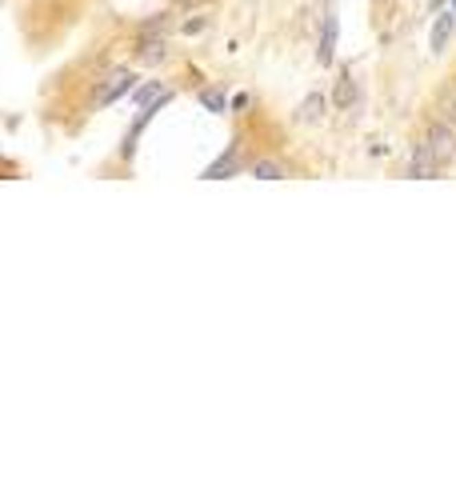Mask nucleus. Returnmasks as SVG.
<instances>
[{"label": "nucleus", "instance_id": "nucleus-1", "mask_svg": "<svg viewBox=\"0 0 456 480\" xmlns=\"http://www.w3.org/2000/svg\"><path fill=\"white\" fill-rule=\"evenodd\" d=\"M424 140H429V148L436 152L440 164H453V160H456V124H453V120H436Z\"/></svg>", "mask_w": 456, "mask_h": 480}, {"label": "nucleus", "instance_id": "nucleus-2", "mask_svg": "<svg viewBox=\"0 0 456 480\" xmlns=\"http://www.w3.org/2000/svg\"><path fill=\"white\" fill-rule=\"evenodd\" d=\"M440 168H444V164L436 160V152L429 148V140L412 148V157H409V176H412V181H433Z\"/></svg>", "mask_w": 456, "mask_h": 480}, {"label": "nucleus", "instance_id": "nucleus-3", "mask_svg": "<svg viewBox=\"0 0 456 480\" xmlns=\"http://www.w3.org/2000/svg\"><path fill=\"white\" fill-rule=\"evenodd\" d=\"M133 89H137V76H133V72H113V76H109V84L100 89L96 100H100V104H113L120 92H133Z\"/></svg>", "mask_w": 456, "mask_h": 480}, {"label": "nucleus", "instance_id": "nucleus-4", "mask_svg": "<svg viewBox=\"0 0 456 480\" xmlns=\"http://www.w3.org/2000/svg\"><path fill=\"white\" fill-rule=\"evenodd\" d=\"M453 28H456V12H440L433 24V52L440 56L444 52V45H448V36H453Z\"/></svg>", "mask_w": 456, "mask_h": 480}, {"label": "nucleus", "instance_id": "nucleus-5", "mask_svg": "<svg viewBox=\"0 0 456 480\" xmlns=\"http://www.w3.org/2000/svg\"><path fill=\"white\" fill-rule=\"evenodd\" d=\"M332 48H337V16H324V36H320V48H317L320 65L332 60Z\"/></svg>", "mask_w": 456, "mask_h": 480}, {"label": "nucleus", "instance_id": "nucleus-6", "mask_svg": "<svg viewBox=\"0 0 456 480\" xmlns=\"http://www.w3.org/2000/svg\"><path fill=\"white\" fill-rule=\"evenodd\" d=\"M164 52H168L164 36H160V41H157V32H144V36H140V56H144V60H164Z\"/></svg>", "mask_w": 456, "mask_h": 480}, {"label": "nucleus", "instance_id": "nucleus-7", "mask_svg": "<svg viewBox=\"0 0 456 480\" xmlns=\"http://www.w3.org/2000/svg\"><path fill=\"white\" fill-rule=\"evenodd\" d=\"M352 100H356V84H352V72H341V76H337V104H341V108H348Z\"/></svg>", "mask_w": 456, "mask_h": 480}, {"label": "nucleus", "instance_id": "nucleus-8", "mask_svg": "<svg viewBox=\"0 0 456 480\" xmlns=\"http://www.w3.org/2000/svg\"><path fill=\"white\" fill-rule=\"evenodd\" d=\"M228 172H236V148H228V157H220L212 168H208L205 181H220V176H228Z\"/></svg>", "mask_w": 456, "mask_h": 480}, {"label": "nucleus", "instance_id": "nucleus-9", "mask_svg": "<svg viewBox=\"0 0 456 480\" xmlns=\"http://www.w3.org/2000/svg\"><path fill=\"white\" fill-rule=\"evenodd\" d=\"M252 172H256L260 181H284V176H288V168H284V164H276V160H260Z\"/></svg>", "mask_w": 456, "mask_h": 480}, {"label": "nucleus", "instance_id": "nucleus-10", "mask_svg": "<svg viewBox=\"0 0 456 480\" xmlns=\"http://www.w3.org/2000/svg\"><path fill=\"white\" fill-rule=\"evenodd\" d=\"M324 108H328V100H324L320 92H312V96L300 104V120H317V116H324Z\"/></svg>", "mask_w": 456, "mask_h": 480}, {"label": "nucleus", "instance_id": "nucleus-11", "mask_svg": "<svg viewBox=\"0 0 456 480\" xmlns=\"http://www.w3.org/2000/svg\"><path fill=\"white\" fill-rule=\"evenodd\" d=\"M201 104H205L208 113H225V108H228V96L220 89H205V92H201Z\"/></svg>", "mask_w": 456, "mask_h": 480}, {"label": "nucleus", "instance_id": "nucleus-12", "mask_svg": "<svg viewBox=\"0 0 456 480\" xmlns=\"http://www.w3.org/2000/svg\"><path fill=\"white\" fill-rule=\"evenodd\" d=\"M168 96H172L168 89H160V84H148V89L137 92V104H140V108H148L152 100H168Z\"/></svg>", "mask_w": 456, "mask_h": 480}, {"label": "nucleus", "instance_id": "nucleus-13", "mask_svg": "<svg viewBox=\"0 0 456 480\" xmlns=\"http://www.w3.org/2000/svg\"><path fill=\"white\" fill-rule=\"evenodd\" d=\"M201 28H205V16H196V21H184V32H188V36H192V32H201Z\"/></svg>", "mask_w": 456, "mask_h": 480}, {"label": "nucleus", "instance_id": "nucleus-14", "mask_svg": "<svg viewBox=\"0 0 456 480\" xmlns=\"http://www.w3.org/2000/svg\"><path fill=\"white\" fill-rule=\"evenodd\" d=\"M448 120L456 124V96H448Z\"/></svg>", "mask_w": 456, "mask_h": 480}, {"label": "nucleus", "instance_id": "nucleus-15", "mask_svg": "<svg viewBox=\"0 0 456 480\" xmlns=\"http://www.w3.org/2000/svg\"><path fill=\"white\" fill-rule=\"evenodd\" d=\"M176 4H188V0H176Z\"/></svg>", "mask_w": 456, "mask_h": 480}]
</instances>
